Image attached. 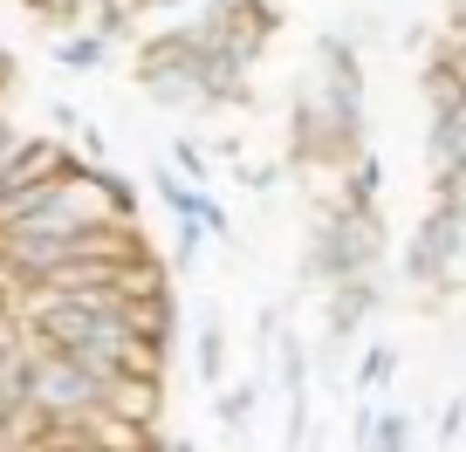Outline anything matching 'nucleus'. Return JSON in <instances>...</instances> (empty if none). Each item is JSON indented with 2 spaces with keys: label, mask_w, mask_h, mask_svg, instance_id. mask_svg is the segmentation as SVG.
I'll return each mask as SVG.
<instances>
[{
  "label": "nucleus",
  "mask_w": 466,
  "mask_h": 452,
  "mask_svg": "<svg viewBox=\"0 0 466 452\" xmlns=\"http://www.w3.org/2000/svg\"><path fill=\"white\" fill-rule=\"evenodd\" d=\"M281 391H289V438L309 432V343L281 336Z\"/></svg>",
  "instance_id": "obj_7"
},
{
  "label": "nucleus",
  "mask_w": 466,
  "mask_h": 452,
  "mask_svg": "<svg viewBox=\"0 0 466 452\" xmlns=\"http://www.w3.org/2000/svg\"><path fill=\"white\" fill-rule=\"evenodd\" d=\"M186 21L219 48V55L240 62V69H261V55L275 48V35H281L289 15H281L275 0H199Z\"/></svg>",
  "instance_id": "obj_3"
},
{
  "label": "nucleus",
  "mask_w": 466,
  "mask_h": 452,
  "mask_svg": "<svg viewBox=\"0 0 466 452\" xmlns=\"http://www.w3.org/2000/svg\"><path fill=\"white\" fill-rule=\"evenodd\" d=\"M172 172L186 178V186H199V192H213V158H206L192 137H172Z\"/></svg>",
  "instance_id": "obj_14"
},
{
  "label": "nucleus",
  "mask_w": 466,
  "mask_h": 452,
  "mask_svg": "<svg viewBox=\"0 0 466 452\" xmlns=\"http://www.w3.org/2000/svg\"><path fill=\"white\" fill-rule=\"evenodd\" d=\"M411 446H419V425H411V411H405V405L378 411V438H370V452H411Z\"/></svg>",
  "instance_id": "obj_12"
},
{
  "label": "nucleus",
  "mask_w": 466,
  "mask_h": 452,
  "mask_svg": "<svg viewBox=\"0 0 466 452\" xmlns=\"http://www.w3.org/2000/svg\"><path fill=\"white\" fill-rule=\"evenodd\" d=\"M391 302V267H378V275H350L336 281V288H322V364H336V357H350V343H364V329L378 322V308Z\"/></svg>",
  "instance_id": "obj_4"
},
{
  "label": "nucleus",
  "mask_w": 466,
  "mask_h": 452,
  "mask_svg": "<svg viewBox=\"0 0 466 452\" xmlns=\"http://www.w3.org/2000/svg\"><path fill=\"white\" fill-rule=\"evenodd\" d=\"M15 316V281H7V267H0V322Z\"/></svg>",
  "instance_id": "obj_19"
},
{
  "label": "nucleus",
  "mask_w": 466,
  "mask_h": 452,
  "mask_svg": "<svg viewBox=\"0 0 466 452\" xmlns=\"http://www.w3.org/2000/svg\"><path fill=\"white\" fill-rule=\"evenodd\" d=\"M110 48H116V42H103L96 28H69V35H56V48H48V55H56L62 75H96L103 62H110Z\"/></svg>",
  "instance_id": "obj_9"
},
{
  "label": "nucleus",
  "mask_w": 466,
  "mask_h": 452,
  "mask_svg": "<svg viewBox=\"0 0 466 452\" xmlns=\"http://www.w3.org/2000/svg\"><path fill=\"white\" fill-rule=\"evenodd\" d=\"M28 405L35 411H48V418H83V411H103V384L89 377L76 357H62V350H42L35 343V370H28Z\"/></svg>",
  "instance_id": "obj_5"
},
{
  "label": "nucleus",
  "mask_w": 466,
  "mask_h": 452,
  "mask_svg": "<svg viewBox=\"0 0 466 452\" xmlns=\"http://www.w3.org/2000/svg\"><path fill=\"white\" fill-rule=\"evenodd\" d=\"M322 186H329V199L343 206V213H384V165H378V151H364L343 178H322Z\"/></svg>",
  "instance_id": "obj_6"
},
{
  "label": "nucleus",
  "mask_w": 466,
  "mask_h": 452,
  "mask_svg": "<svg viewBox=\"0 0 466 452\" xmlns=\"http://www.w3.org/2000/svg\"><path fill=\"white\" fill-rule=\"evenodd\" d=\"M460 432H466V391L452 397V405H446V418H439V446H452Z\"/></svg>",
  "instance_id": "obj_18"
},
{
  "label": "nucleus",
  "mask_w": 466,
  "mask_h": 452,
  "mask_svg": "<svg viewBox=\"0 0 466 452\" xmlns=\"http://www.w3.org/2000/svg\"><path fill=\"white\" fill-rule=\"evenodd\" d=\"M165 452H199V446H192V438H165Z\"/></svg>",
  "instance_id": "obj_20"
},
{
  "label": "nucleus",
  "mask_w": 466,
  "mask_h": 452,
  "mask_svg": "<svg viewBox=\"0 0 466 452\" xmlns=\"http://www.w3.org/2000/svg\"><path fill=\"white\" fill-rule=\"evenodd\" d=\"M151 192L165 199V213H172V219H199V226H206V213H213V192L186 186L172 165H158V172H151Z\"/></svg>",
  "instance_id": "obj_11"
},
{
  "label": "nucleus",
  "mask_w": 466,
  "mask_h": 452,
  "mask_svg": "<svg viewBox=\"0 0 466 452\" xmlns=\"http://www.w3.org/2000/svg\"><path fill=\"white\" fill-rule=\"evenodd\" d=\"M254 397H261V384H233V397H219V425L240 432V425L254 418Z\"/></svg>",
  "instance_id": "obj_15"
},
{
  "label": "nucleus",
  "mask_w": 466,
  "mask_h": 452,
  "mask_svg": "<svg viewBox=\"0 0 466 452\" xmlns=\"http://www.w3.org/2000/svg\"><path fill=\"white\" fill-rule=\"evenodd\" d=\"M391 267V219L384 213H343L322 178H309V226H302V288H336L350 275Z\"/></svg>",
  "instance_id": "obj_1"
},
{
  "label": "nucleus",
  "mask_w": 466,
  "mask_h": 452,
  "mask_svg": "<svg viewBox=\"0 0 466 452\" xmlns=\"http://www.w3.org/2000/svg\"><path fill=\"white\" fill-rule=\"evenodd\" d=\"M452 158H466V117L460 110H425V172H446Z\"/></svg>",
  "instance_id": "obj_10"
},
{
  "label": "nucleus",
  "mask_w": 466,
  "mask_h": 452,
  "mask_svg": "<svg viewBox=\"0 0 466 452\" xmlns=\"http://www.w3.org/2000/svg\"><path fill=\"white\" fill-rule=\"evenodd\" d=\"M460 261H466V199H425L419 226L398 247V281L419 295V308H439L460 295Z\"/></svg>",
  "instance_id": "obj_2"
},
{
  "label": "nucleus",
  "mask_w": 466,
  "mask_h": 452,
  "mask_svg": "<svg viewBox=\"0 0 466 452\" xmlns=\"http://www.w3.org/2000/svg\"><path fill=\"white\" fill-rule=\"evenodd\" d=\"M370 438H378V405H357V418H350V452H370Z\"/></svg>",
  "instance_id": "obj_16"
},
{
  "label": "nucleus",
  "mask_w": 466,
  "mask_h": 452,
  "mask_svg": "<svg viewBox=\"0 0 466 452\" xmlns=\"http://www.w3.org/2000/svg\"><path fill=\"white\" fill-rule=\"evenodd\" d=\"M391 370H398V350H391V343H370L364 364H357V377H350V384H357V397H378Z\"/></svg>",
  "instance_id": "obj_13"
},
{
  "label": "nucleus",
  "mask_w": 466,
  "mask_h": 452,
  "mask_svg": "<svg viewBox=\"0 0 466 452\" xmlns=\"http://www.w3.org/2000/svg\"><path fill=\"white\" fill-rule=\"evenodd\" d=\"M192 370H199L206 391L227 384V322H219V308H199V329H192Z\"/></svg>",
  "instance_id": "obj_8"
},
{
  "label": "nucleus",
  "mask_w": 466,
  "mask_h": 452,
  "mask_svg": "<svg viewBox=\"0 0 466 452\" xmlns=\"http://www.w3.org/2000/svg\"><path fill=\"white\" fill-rule=\"evenodd\" d=\"M281 172H289V165H240V186H248V192H275Z\"/></svg>",
  "instance_id": "obj_17"
}]
</instances>
